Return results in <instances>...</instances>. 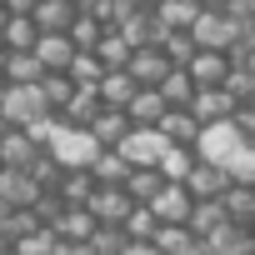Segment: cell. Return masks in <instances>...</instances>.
I'll return each mask as SVG.
<instances>
[{
  "instance_id": "6da1fadb",
  "label": "cell",
  "mask_w": 255,
  "mask_h": 255,
  "mask_svg": "<svg viewBox=\"0 0 255 255\" xmlns=\"http://www.w3.org/2000/svg\"><path fill=\"white\" fill-rule=\"evenodd\" d=\"M65 170H90L95 165V155L105 150L100 140H95V130H85V125H60V130L50 135V145H45Z\"/></svg>"
},
{
  "instance_id": "7a4b0ae2",
  "label": "cell",
  "mask_w": 255,
  "mask_h": 255,
  "mask_svg": "<svg viewBox=\"0 0 255 255\" xmlns=\"http://www.w3.org/2000/svg\"><path fill=\"white\" fill-rule=\"evenodd\" d=\"M245 145H250V140H245V130H240V125H235V115H230V120L205 125V130H200L195 155H200V160H210V165H230V160H235Z\"/></svg>"
},
{
  "instance_id": "3957f363",
  "label": "cell",
  "mask_w": 255,
  "mask_h": 255,
  "mask_svg": "<svg viewBox=\"0 0 255 255\" xmlns=\"http://www.w3.org/2000/svg\"><path fill=\"white\" fill-rule=\"evenodd\" d=\"M0 115H5L15 130H30L35 120H45V115H55V110H50V100H45L40 85H10V95H5V105H0Z\"/></svg>"
},
{
  "instance_id": "277c9868",
  "label": "cell",
  "mask_w": 255,
  "mask_h": 255,
  "mask_svg": "<svg viewBox=\"0 0 255 255\" xmlns=\"http://www.w3.org/2000/svg\"><path fill=\"white\" fill-rule=\"evenodd\" d=\"M115 150L130 160L135 170H140V165H160V160H165V150H170V135L160 130V125H135V130L125 135Z\"/></svg>"
},
{
  "instance_id": "5b68a950",
  "label": "cell",
  "mask_w": 255,
  "mask_h": 255,
  "mask_svg": "<svg viewBox=\"0 0 255 255\" xmlns=\"http://www.w3.org/2000/svg\"><path fill=\"white\" fill-rule=\"evenodd\" d=\"M135 205H140V200L125 190V185H100V190L90 195V210H95V220H100V225H125Z\"/></svg>"
},
{
  "instance_id": "8992f818",
  "label": "cell",
  "mask_w": 255,
  "mask_h": 255,
  "mask_svg": "<svg viewBox=\"0 0 255 255\" xmlns=\"http://www.w3.org/2000/svg\"><path fill=\"white\" fill-rule=\"evenodd\" d=\"M150 205H155L160 225H190V215H195V195H190V185H180V180H170Z\"/></svg>"
},
{
  "instance_id": "52a82bcc",
  "label": "cell",
  "mask_w": 255,
  "mask_h": 255,
  "mask_svg": "<svg viewBox=\"0 0 255 255\" xmlns=\"http://www.w3.org/2000/svg\"><path fill=\"white\" fill-rule=\"evenodd\" d=\"M40 195H45V190H40V180H35L30 170H15V165L0 170V200H10L15 210H30Z\"/></svg>"
},
{
  "instance_id": "ba28073f",
  "label": "cell",
  "mask_w": 255,
  "mask_h": 255,
  "mask_svg": "<svg viewBox=\"0 0 255 255\" xmlns=\"http://www.w3.org/2000/svg\"><path fill=\"white\" fill-rule=\"evenodd\" d=\"M125 70H130L140 85H165V75L175 70V60L165 55V45H145V50L130 55V65H125Z\"/></svg>"
},
{
  "instance_id": "9c48e42d",
  "label": "cell",
  "mask_w": 255,
  "mask_h": 255,
  "mask_svg": "<svg viewBox=\"0 0 255 255\" xmlns=\"http://www.w3.org/2000/svg\"><path fill=\"white\" fill-rule=\"evenodd\" d=\"M230 65H235V55H230V50H195V60H190L185 70L195 75V85H200V90H215V85H225Z\"/></svg>"
},
{
  "instance_id": "30bf717a",
  "label": "cell",
  "mask_w": 255,
  "mask_h": 255,
  "mask_svg": "<svg viewBox=\"0 0 255 255\" xmlns=\"http://www.w3.org/2000/svg\"><path fill=\"white\" fill-rule=\"evenodd\" d=\"M170 110H175V105L165 100V90H160V85H140V95L125 105V115H130L135 125H160Z\"/></svg>"
},
{
  "instance_id": "8fae6325",
  "label": "cell",
  "mask_w": 255,
  "mask_h": 255,
  "mask_svg": "<svg viewBox=\"0 0 255 255\" xmlns=\"http://www.w3.org/2000/svg\"><path fill=\"white\" fill-rule=\"evenodd\" d=\"M35 55L45 60V70H70L75 55H80V45L70 40V30H45L40 45H35Z\"/></svg>"
},
{
  "instance_id": "7c38bea8",
  "label": "cell",
  "mask_w": 255,
  "mask_h": 255,
  "mask_svg": "<svg viewBox=\"0 0 255 255\" xmlns=\"http://www.w3.org/2000/svg\"><path fill=\"white\" fill-rule=\"evenodd\" d=\"M190 110H195V120H200V125H220V120H230V115L240 110V100H235L225 85H215V90H200Z\"/></svg>"
},
{
  "instance_id": "4fadbf2b",
  "label": "cell",
  "mask_w": 255,
  "mask_h": 255,
  "mask_svg": "<svg viewBox=\"0 0 255 255\" xmlns=\"http://www.w3.org/2000/svg\"><path fill=\"white\" fill-rule=\"evenodd\" d=\"M185 185H190V195H195V200H220V195H225L235 180H230V170H225V165L200 160V165L190 170V180H185Z\"/></svg>"
},
{
  "instance_id": "5bb4252c",
  "label": "cell",
  "mask_w": 255,
  "mask_h": 255,
  "mask_svg": "<svg viewBox=\"0 0 255 255\" xmlns=\"http://www.w3.org/2000/svg\"><path fill=\"white\" fill-rule=\"evenodd\" d=\"M40 155H45V145H40L30 130H10L5 140H0V160H5V165H15V170H30Z\"/></svg>"
},
{
  "instance_id": "9a60e30c",
  "label": "cell",
  "mask_w": 255,
  "mask_h": 255,
  "mask_svg": "<svg viewBox=\"0 0 255 255\" xmlns=\"http://www.w3.org/2000/svg\"><path fill=\"white\" fill-rule=\"evenodd\" d=\"M205 240L215 245V255H255V225H240V220H225Z\"/></svg>"
},
{
  "instance_id": "2e32d148",
  "label": "cell",
  "mask_w": 255,
  "mask_h": 255,
  "mask_svg": "<svg viewBox=\"0 0 255 255\" xmlns=\"http://www.w3.org/2000/svg\"><path fill=\"white\" fill-rule=\"evenodd\" d=\"M90 130H95V140H100L105 150H115V145H120L125 135L135 130V120L125 115V110H115V105H105V110L95 115V125H90Z\"/></svg>"
},
{
  "instance_id": "e0dca14e",
  "label": "cell",
  "mask_w": 255,
  "mask_h": 255,
  "mask_svg": "<svg viewBox=\"0 0 255 255\" xmlns=\"http://www.w3.org/2000/svg\"><path fill=\"white\" fill-rule=\"evenodd\" d=\"M60 240H90L95 230H100V220H95V210L90 205H65V215L50 225Z\"/></svg>"
},
{
  "instance_id": "ac0fdd59",
  "label": "cell",
  "mask_w": 255,
  "mask_h": 255,
  "mask_svg": "<svg viewBox=\"0 0 255 255\" xmlns=\"http://www.w3.org/2000/svg\"><path fill=\"white\" fill-rule=\"evenodd\" d=\"M100 110H105V95H100V85H80V90H75V100L65 105V125H85V130H90Z\"/></svg>"
},
{
  "instance_id": "d6986e66",
  "label": "cell",
  "mask_w": 255,
  "mask_h": 255,
  "mask_svg": "<svg viewBox=\"0 0 255 255\" xmlns=\"http://www.w3.org/2000/svg\"><path fill=\"white\" fill-rule=\"evenodd\" d=\"M100 95H105V105H115V110H125L135 95H140V80L130 75V70H105V80H100Z\"/></svg>"
},
{
  "instance_id": "ffe728a7",
  "label": "cell",
  "mask_w": 255,
  "mask_h": 255,
  "mask_svg": "<svg viewBox=\"0 0 255 255\" xmlns=\"http://www.w3.org/2000/svg\"><path fill=\"white\" fill-rule=\"evenodd\" d=\"M50 70H45V60L35 55V50H15L10 55V65H5V80L10 85H40Z\"/></svg>"
},
{
  "instance_id": "44dd1931",
  "label": "cell",
  "mask_w": 255,
  "mask_h": 255,
  "mask_svg": "<svg viewBox=\"0 0 255 255\" xmlns=\"http://www.w3.org/2000/svg\"><path fill=\"white\" fill-rule=\"evenodd\" d=\"M75 20H80L75 0H40V5H35V25L40 30H70Z\"/></svg>"
},
{
  "instance_id": "7402d4cb",
  "label": "cell",
  "mask_w": 255,
  "mask_h": 255,
  "mask_svg": "<svg viewBox=\"0 0 255 255\" xmlns=\"http://www.w3.org/2000/svg\"><path fill=\"white\" fill-rule=\"evenodd\" d=\"M165 185H170V180H165V170H160V165H140V170H130V180H125V190H130L140 205H150Z\"/></svg>"
},
{
  "instance_id": "603a6c76",
  "label": "cell",
  "mask_w": 255,
  "mask_h": 255,
  "mask_svg": "<svg viewBox=\"0 0 255 255\" xmlns=\"http://www.w3.org/2000/svg\"><path fill=\"white\" fill-rule=\"evenodd\" d=\"M160 90H165V100H170L175 110H190V105H195V95H200V85H195V75H190L185 65H175V70L165 75V85H160Z\"/></svg>"
},
{
  "instance_id": "cb8c5ba5",
  "label": "cell",
  "mask_w": 255,
  "mask_h": 255,
  "mask_svg": "<svg viewBox=\"0 0 255 255\" xmlns=\"http://www.w3.org/2000/svg\"><path fill=\"white\" fill-rule=\"evenodd\" d=\"M160 130L170 135V145H195V140H200V130H205V125L195 120V110H170V115L160 120Z\"/></svg>"
},
{
  "instance_id": "d4e9b609",
  "label": "cell",
  "mask_w": 255,
  "mask_h": 255,
  "mask_svg": "<svg viewBox=\"0 0 255 255\" xmlns=\"http://www.w3.org/2000/svg\"><path fill=\"white\" fill-rule=\"evenodd\" d=\"M200 10H205L200 0H160V5H155V15H160L165 30H190Z\"/></svg>"
},
{
  "instance_id": "484cf974",
  "label": "cell",
  "mask_w": 255,
  "mask_h": 255,
  "mask_svg": "<svg viewBox=\"0 0 255 255\" xmlns=\"http://www.w3.org/2000/svg\"><path fill=\"white\" fill-rule=\"evenodd\" d=\"M40 90H45L50 110H55V115H65V105L75 100V90H80V85H75V75H70V70H50V75L40 80Z\"/></svg>"
},
{
  "instance_id": "4316f807",
  "label": "cell",
  "mask_w": 255,
  "mask_h": 255,
  "mask_svg": "<svg viewBox=\"0 0 255 255\" xmlns=\"http://www.w3.org/2000/svg\"><path fill=\"white\" fill-rule=\"evenodd\" d=\"M90 170H95V180H100V185H125V180H130V170H135V165L125 160L120 150H100Z\"/></svg>"
},
{
  "instance_id": "83f0119b",
  "label": "cell",
  "mask_w": 255,
  "mask_h": 255,
  "mask_svg": "<svg viewBox=\"0 0 255 255\" xmlns=\"http://www.w3.org/2000/svg\"><path fill=\"white\" fill-rule=\"evenodd\" d=\"M230 220V210H225V200H195V215H190V230L205 240V235H215L220 225Z\"/></svg>"
},
{
  "instance_id": "f1b7e54d",
  "label": "cell",
  "mask_w": 255,
  "mask_h": 255,
  "mask_svg": "<svg viewBox=\"0 0 255 255\" xmlns=\"http://www.w3.org/2000/svg\"><path fill=\"white\" fill-rule=\"evenodd\" d=\"M95 55L105 60V70H125V65H130V55H135V45L125 40L120 30H105V40L95 45Z\"/></svg>"
},
{
  "instance_id": "f546056e",
  "label": "cell",
  "mask_w": 255,
  "mask_h": 255,
  "mask_svg": "<svg viewBox=\"0 0 255 255\" xmlns=\"http://www.w3.org/2000/svg\"><path fill=\"white\" fill-rule=\"evenodd\" d=\"M200 165V155H195V145H170L165 150V160H160V170H165V180H190V170Z\"/></svg>"
},
{
  "instance_id": "4dcf8cb0",
  "label": "cell",
  "mask_w": 255,
  "mask_h": 255,
  "mask_svg": "<svg viewBox=\"0 0 255 255\" xmlns=\"http://www.w3.org/2000/svg\"><path fill=\"white\" fill-rule=\"evenodd\" d=\"M40 35H45V30L35 25V15H15V20L5 25V45H10V50H35Z\"/></svg>"
},
{
  "instance_id": "1f68e13d",
  "label": "cell",
  "mask_w": 255,
  "mask_h": 255,
  "mask_svg": "<svg viewBox=\"0 0 255 255\" xmlns=\"http://www.w3.org/2000/svg\"><path fill=\"white\" fill-rule=\"evenodd\" d=\"M95 190H100L95 170H70V175H65V185H60L65 205H90V195H95Z\"/></svg>"
},
{
  "instance_id": "d6a6232c",
  "label": "cell",
  "mask_w": 255,
  "mask_h": 255,
  "mask_svg": "<svg viewBox=\"0 0 255 255\" xmlns=\"http://www.w3.org/2000/svg\"><path fill=\"white\" fill-rule=\"evenodd\" d=\"M220 200H225L230 220H240V225H255V185H230Z\"/></svg>"
},
{
  "instance_id": "836d02e7",
  "label": "cell",
  "mask_w": 255,
  "mask_h": 255,
  "mask_svg": "<svg viewBox=\"0 0 255 255\" xmlns=\"http://www.w3.org/2000/svg\"><path fill=\"white\" fill-rule=\"evenodd\" d=\"M10 250H15V255H55V250H60V235H55L50 225H40V230H30L25 240H15Z\"/></svg>"
},
{
  "instance_id": "e575fe53",
  "label": "cell",
  "mask_w": 255,
  "mask_h": 255,
  "mask_svg": "<svg viewBox=\"0 0 255 255\" xmlns=\"http://www.w3.org/2000/svg\"><path fill=\"white\" fill-rule=\"evenodd\" d=\"M90 245H95V255H125L130 230H125V225H100V230L90 235Z\"/></svg>"
},
{
  "instance_id": "d590c367",
  "label": "cell",
  "mask_w": 255,
  "mask_h": 255,
  "mask_svg": "<svg viewBox=\"0 0 255 255\" xmlns=\"http://www.w3.org/2000/svg\"><path fill=\"white\" fill-rule=\"evenodd\" d=\"M125 230H130V240H155V235H160V215H155V205H135L130 220H125Z\"/></svg>"
},
{
  "instance_id": "8d00e7d4",
  "label": "cell",
  "mask_w": 255,
  "mask_h": 255,
  "mask_svg": "<svg viewBox=\"0 0 255 255\" xmlns=\"http://www.w3.org/2000/svg\"><path fill=\"white\" fill-rule=\"evenodd\" d=\"M195 240H200V235H195L190 225H160V235H155V245H160L165 255H185Z\"/></svg>"
},
{
  "instance_id": "74e56055",
  "label": "cell",
  "mask_w": 255,
  "mask_h": 255,
  "mask_svg": "<svg viewBox=\"0 0 255 255\" xmlns=\"http://www.w3.org/2000/svg\"><path fill=\"white\" fill-rule=\"evenodd\" d=\"M105 30H110L105 20H95V15H80V20L70 25V40H75L80 50H95V45L105 40Z\"/></svg>"
},
{
  "instance_id": "f35d334b",
  "label": "cell",
  "mask_w": 255,
  "mask_h": 255,
  "mask_svg": "<svg viewBox=\"0 0 255 255\" xmlns=\"http://www.w3.org/2000/svg\"><path fill=\"white\" fill-rule=\"evenodd\" d=\"M70 75H75V85H100V80H105V60H100L95 50H80L75 65H70Z\"/></svg>"
},
{
  "instance_id": "ab89813d",
  "label": "cell",
  "mask_w": 255,
  "mask_h": 255,
  "mask_svg": "<svg viewBox=\"0 0 255 255\" xmlns=\"http://www.w3.org/2000/svg\"><path fill=\"white\" fill-rule=\"evenodd\" d=\"M30 175H35V180H40V190H60V185H65V175H70V170H65V165H60V160H55V155H50V150H45V155H40V160H35V165H30Z\"/></svg>"
},
{
  "instance_id": "60d3db41",
  "label": "cell",
  "mask_w": 255,
  "mask_h": 255,
  "mask_svg": "<svg viewBox=\"0 0 255 255\" xmlns=\"http://www.w3.org/2000/svg\"><path fill=\"white\" fill-rule=\"evenodd\" d=\"M225 90H230L240 105H245V100H255V70H250L245 60H235V65H230V75H225Z\"/></svg>"
},
{
  "instance_id": "b9f144b4",
  "label": "cell",
  "mask_w": 255,
  "mask_h": 255,
  "mask_svg": "<svg viewBox=\"0 0 255 255\" xmlns=\"http://www.w3.org/2000/svg\"><path fill=\"white\" fill-rule=\"evenodd\" d=\"M195 50H200V45H195V35H190V30H170V35H165V55H170L175 65H190V60H195Z\"/></svg>"
},
{
  "instance_id": "7bdbcfd3",
  "label": "cell",
  "mask_w": 255,
  "mask_h": 255,
  "mask_svg": "<svg viewBox=\"0 0 255 255\" xmlns=\"http://www.w3.org/2000/svg\"><path fill=\"white\" fill-rule=\"evenodd\" d=\"M30 210L40 215V225H55V220L65 215V195H60V190H45V195H40V200H35Z\"/></svg>"
},
{
  "instance_id": "ee69618b",
  "label": "cell",
  "mask_w": 255,
  "mask_h": 255,
  "mask_svg": "<svg viewBox=\"0 0 255 255\" xmlns=\"http://www.w3.org/2000/svg\"><path fill=\"white\" fill-rule=\"evenodd\" d=\"M225 170H230V180H235V185H255V145H245Z\"/></svg>"
},
{
  "instance_id": "f6af8a7d",
  "label": "cell",
  "mask_w": 255,
  "mask_h": 255,
  "mask_svg": "<svg viewBox=\"0 0 255 255\" xmlns=\"http://www.w3.org/2000/svg\"><path fill=\"white\" fill-rule=\"evenodd\" d=\"M235 125L245 130V140L255 145V105H240V110H235Z\"/></svg>"
},
{
  "instance_id": "bcb514c9",
  "label": "cell",
  "mask_w": 255,
  "mask_h": 255,
  "mask_svg": "<svg viewBox=\"0 0 255 255\" xmlns=\"http://www.w3.org/2000/svg\"><path fill=\"white\" fill-rule=\"evenodd\" d=\"M55 255H95V245H90V240H60Z\"/></svg>"
},
{
  "instance_id": "7dc6e473",
  "label": "cell",
  "mask_w": 255,
  "mask_h": 255,
  "mask_svg": "<svg viewBox=\"0 0 255 255\" xmlns=\"http://www.w3.org/2000/svg\"><path fill=\"white\" fill-rule=\"evenodd\" d=\"M125 255H165L155 240H130V245H125Z\"/></svg>"
},
{
  "instance_id": "c3c4849f",
  "label": "cell",
  "mask_w": 255,
  "mask_h": 255,
  "mask_svg": "<svg viewBox=\"0 0 255 255\" xmlns=\"http://www.w3.org/2000/svg\"><path fill=\"white\" fill-rule=\"evenodd\" d=\"M5 5H10V15H35L40 0H5Z\"/></svg>"
},
{
  "instance_id": "681fc988",
  "label": "cell",
  "mask_w": 255,
  "mask_h": 255,
  "mask_svg": "<svg viewBox=\"0 0 255 255\" xmlns=\"http://www.w3.org/2000/svg\"><path fill=\"white\" fill-rule=\"evenodd\" d=\"M185 255H215V245H210V240H195V245H190Z\"/></svg>"
},
{
  "instance_id": "f907efd6",
  "label": "cell",
  "mask_w": 255,
  "mask_h": 255,
  "mask_svg": "<svg viewBox=\"0 0 255 255\" xmlns=\"http://www.w3.org/2000/svg\"><path fill=\"white\" fill-rule=\"evenodd\" d=\"M10 55H15V50L5 45V35H0V75H5V65H10Z\"/></svg>"
},
{
  "instance_id": "816d5d0a",
  "label": "cell",
  "mask_w": 255,
  "mask_h": 255,
  "mask_svg": "<svg viewBox=\"0 0 255 255\" xmlns=\"http://www.w3.org/2000/svg\"><path fill=\"white\" fill-rule=\"evenodd\" d=\"M15 15H10V5H5V0H0V35H5V25H10Z\"/></svg>"
},
{
  "instance_id": "f5cc1de1",
  "label": "cell",
  "mask_w": 255,
  "mask_h": 255,
  "mask_svg": "<svg viewBox=\"0 0 255 255\" xmlns=\"http://www.w3.org/2000/svg\"><path fill=\"white\" fill-rule=\"evenodd\" d=\"M205 10H230V0H200Z\"/></svg>"
},
{
  "instance_id": "db71d44e",
  "label": "cell",
  "mask_w": 255,
  "mask_h": 255,
  "mask_svg": "<svg viewBox=\"0 0 255 255\" xmlns=\"http://www.w3.org/2000/svg\"><path fill=\"white\" fill-rule=\"evenodd\" d=\"M10 210H15L10 200H0V225H5V220H10Z\"/></svg>"
},
{
  "instance_id": "11a10c76",
  "label": "cell",
  "mask_w": 255,
  "mask_h": 255,
  "mask_svg": "<svg viewBox=\"0 0 255 255\" xmlns=\"http://www.w3.org/2000/svg\"><path fill=\"white\" fill-rule=\"evenodd\" d=\"M10 130H15V125H10V120H5V115H0V140H5V135H10Z\"/></svg>"
},
{
  "instance_id": "9f6ffc18",
  "label": "cell",
  "mask_w": 255,
  "mask_h": 255,
  "mask_svg": "<svg viewBox=\"0 0 255 255\" xmlns=\"http://www.w3.org/2000/svg\"><path fill=\"white\" fill-rule=\"evenodd\" d=\"M5 95H10V80H5V75H0V105H5Z\"/></svg>"
},
{
  "instance_id": "6f0895ef",
  "label": "cell",
  "mask_w": 255,
  "mask_h": 255,
  "mask_svg": "<svg viewBox=\"0 0 255 255\" xmlns=\"http://www.w3.org/2000/svg\"><path fill=\"white\" fill-rule=\"evenodd\" d=\"M245 65H250V70H255V45H250V55H245Z\"/></svg>"
},
{
  "instance_id": "680465c9",
  "label": "cell",
  "mask_w": 255,
  "mask_h": 255,
  "mask_svg": "<svg viewBox=\"0 0 255 255\" xmlns=\"http://www.w3.org/2000/svg\"><path fill=\"white\" fill-rule=\"evenodd\" d=\"M5 250H10V240H5V235H0V255H5Z\"/></svg>"
},
{
  "instance_id": "91938a15",
  "label": "cell",
  "mask_w": 255,
  "mask_h": 255,
  "mask_svg": "<svg viewBox=\"0 0 255 255\" xmlns=\"http://www.w3.org/2000/svg\"><path fill=\"white\" fill-rule=\"evenodd\" d=\"M0 170H5V160H0Z\"/></svg>"
}]
</instances>
